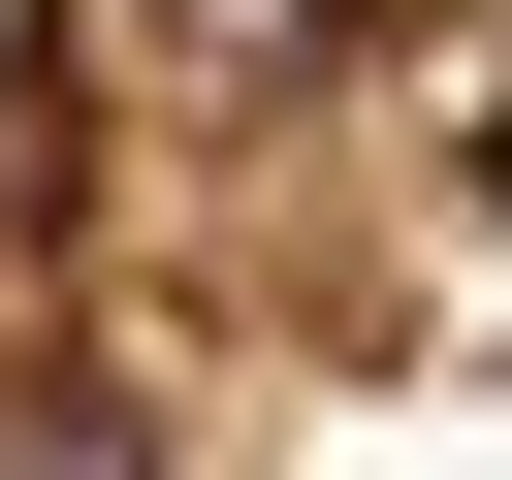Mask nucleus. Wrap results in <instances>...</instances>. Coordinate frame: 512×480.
<instances>
[{
	"instance_id": "f257e3e1",
	"label": "nucleus",
	"mask_w": 512,
	"mask_h": 480,
	"mask_svg": "<svg viewBox=\"0 0 512 480\" xmlns=\"http://www.w3.org/2000/svg\"><path fill=\"white\" fill-rule=\"evenodd\" d=\"M0 480H512V0H0Z\"/></svg>"
}]
</instances>
